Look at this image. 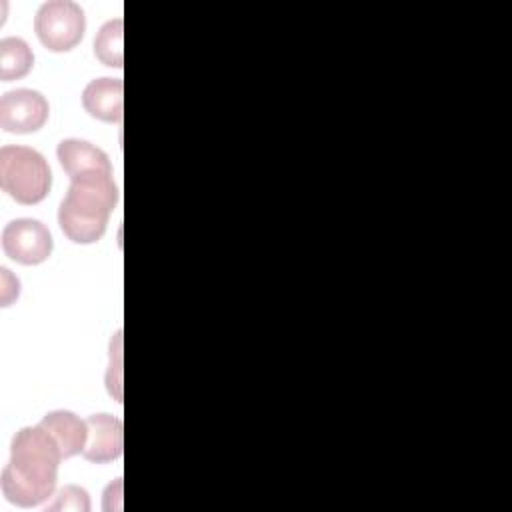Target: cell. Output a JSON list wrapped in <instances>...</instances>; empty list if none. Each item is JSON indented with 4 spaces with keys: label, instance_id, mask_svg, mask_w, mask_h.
<instances>
[{
    "label": "cell",
    "instance_id": "7c38bea8",
    "mask_svg": "<svg viewBox=\"0 0 512 512\" xmlns=\"http://www.w3.org/2000/svg\"><path fill=\"white\" fill-rule=\"evenodd\" d=\"M122 38H124V22L122 18L108 20L94 38V54L96 58L110 68H122L124 52H122Z\"/></svg>",
    "mask_w": 512,
    "mask_h": 512
},
{
    "label": "cell",
    "instance_id": "ba28073f",
    "mask_svg": "<svg viewBox=\"0 0 512 512\" xmlns=\"http://www.w3.org/2000/svg\"><path fill=\"white\" fill-rule=\"evenodd\" d=\"M122 92L120 78H96L82 92L84 110L102 122L122 120Z\"/></svg>",
    "mask_w": 512,
    "mask_h": 512
},
{
    "label": "cell",
    "instance_id": "7a4b0ae2",
    "mask_svg": "<svg viewBox=\"0 0 512 512\" xmlns=\"http://www.w3.org/2000/svg\"><path fill=\"white\" fill-rule=\"evenodd\" d=\"M70 188L58 208V224L64 236L76 244H94L106 232L108 218L118 202L112 166L74 172Z\"/></svg>",
    "mask_w": 512,
    "mask_h": 512
},
{
    "label": "cell",
    "instance_id": "277c9868",
    "mask_svg": "<svg viewBox=\"0 0 512 512\" xmlns=\"http://www.w3.org/2000/svg\"><path fill=\"white\" fill-rule=\"evenodd\" d=\"M86 30L84 10L70 0H52L38 8L34 32L44 48L52 52H70L76 48Z\"/></svg>",
    "mask_w": 512,
    "mask_h": 512
},
{
    "label": "cell",
    "instance_id": "52a82bcc",
    "mask_svg": "<svg viewBox=\"0 0 512 512\" xmlns=\"http://www.w3.org/2000/svg\"><path fill=\"white\" fill-rule=\"evenodd\" d=\"M86 444L82 456L88 462L104 464L120 458L124 446L122 420L112 414H92L86 418Z\"/></svg>",
    "mask_w": 512,
    "mask_h": 512
},
{
    "label": "cell",
    "instance_id": "5b68a950",
    "mask_svg": "<svg viewBox=\"0 0 512 512\" xmlns=\"http://www.w3.org/2000/svg\"><path fill=\"white\" fill-rule=\"evenodd\" d=\"M52 234L50 230L34 218H18L4 226L2 230V250L8 258L34 266L52 254Z\"/></svg>",
    "mask_w": 512,
    "mask_h": 512
},
{
    "label": "cell",
    "instance_id": "9c48e42d",
    "mask_svg": "<svg viewBox=\"0 0 512 512\" xmlns=\"http://www.w3.org/2000/svg\"><path fill=\"white\" fill-rule=\"evenodd\" d=\"M40 424L50 432L64 458L82 454L88 434L86 420H80L70 410H52L40 420Z\"/></svg>",
    "mask_w": 512,
    "mask_h": 512
},
{
    "label": "cell",
    "instance_id": "30bf717a",
    "mask_svg": "<svg viewBox=\"0 0 512 512\" xmlns=\"http://www.w3.org/2000/svg\"><path fill=\"white\" fill-rule=\"evenodd\" d=\"M56 156L68 176H72L74 172H80V170H88V168L110 166L106 152H102L98 146H94L86 140H80V138L62 140L56 148Z\"/></svg>",
    "mask_w": 512,
    "mask_h": 512
},
{
    "label": "cell",
    "instance_id": "8992f818",
    "mask_svg": "<svg viewBox=\"0 0 512 512\" xmlns=\"http://www.w3.org/2000/svg\"><path fill=\"white\" fill-rule=\"evenodd\" d=\"M50 106L38 90L18 88L0 98V128L12 134H30L48 120Z\"/></svg>",
    "mask_w": 512,
    "mask_h": 512
},
{
    "label": "cell",
    "instance_id": "5bb4252c",
    "mask_svg": "<svg viewBox=\"0 0 512 512\" xmlns=\"http://www.w3.org/2000/svg\"><path fill=\"white\" fill-rule=\"evenodd\" d=\"M0 274H2V306H10V302L16 300L20 294V282L10 274L8 268H0Z\"/></svg>",
    "mask_w": 512,
    "mask_h": 512
},
{
    "label": "cell",
    "instance_id": "8fae6325",
    "mask_svg": "<svg viewBox=\"0 0 512 512\" xmlns=\"http://www.w3.org/2000/svg\"><path fill=\"white\" fill-rule=\"evenodd\" d=\"M34 66V54L30 46L18 38L8 36L0 40V80L12 82L24 78Z\"/></svg>",
    "mask_w": 512,
    "mask_h": 512
},
{
    "label": "cell",
    "instance_id": "4fadbf2b",
    "mask_svg": "<svg viewBox=\"0 0 512 512\" xmlns=\"http://www.w3.org/2000/svg\"><path fill=\"white\" fill-rule=\"evenodd\" d=\"M88 512L90 498L88 492L76 484H66L54 496V502L46 506V512Z\"/></svg>",
    "mask_w": 512,
    "mask_h": 512
},
{
    "label": "cell",
    "instance_id": "6da1fadb",
    "mask_svg": "<svg viewBox=\"0 0 512 512\" xmlns=\"http://www.w3.org/2000/svg\"><path fill=\"white\" fill-rule=\"evenodd\" d=\"M60 460L64 456L42 424L18 430L12 438L10 460L2 470L6 500L20 508H32L54 496Z\"/></svg>",
    "mask_w": 512,
    "mask_h": 512
},
{
    "label": "cell",
    "instance_id": "3957f363",
    "mask_svg": "<svg viewBox=\"0 0 512 512\" xmlns=\"http://www.w3.org/2000/svg\"><path fill=\"white\" fill-rule=\"evenodd\" d=\"M0 186L18 204L42 202L52 186V172L44 156L26 146L0 150Z\"/></svg>",
    "mask_w": 512,
    "mask_h": 512
}]
</instances>
